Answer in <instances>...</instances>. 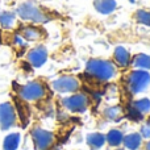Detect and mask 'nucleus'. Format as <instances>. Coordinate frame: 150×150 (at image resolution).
<instances>
[{"label": "nucleus", "instance_id": "obj_1", "mask_svg": "<svg viewBox=\"0 0 150 150\" xmlns=\"http://www.w3.org/2000/svg\"><path fill=\"white\" fill-rule=\"evenodd\" d=\"M86 71L98 80H109L116 75V69L113 63L105 59H90L86 66Z\"/></svg>", "mask_w": 150, "mask_h": 150}, {"label": "nucleus", "instance_id": "obj_2", "mask_svg": "<svg viewBox=\"0 0 150 150\" xmlns=\"http://www.w3.org/2000/svg\"><path fill=\"white\" fill-rule=\"evenodd\" d=\"M17 15L23 20L32 21V23H37V24H42L49 21V16L34 1H25L23 4H20L17 8Z\"/></svg>", "mask_w": 150, "mask_h": 150}, {"label": "nucleus", "instance_id": "obj_3", "mask_svg": "<svg viewBox=\"0 0 150 150\" xmlns=\"http://www.w3.org/2000/svg\"><path fill=\"white\" fill-rule=\"evenodd\" d=\"M150 84V74L146 70H134L128 76V88L132 93L145 91Z\"/></svg>", "mask_w": 150, "mask_h": 150}, {"label": "nucleus", "instance_id": "obj_4", "mask_svg": "<svg viewBox=\"0 0 150 150\" xmlns=\"http://www.w3.org/2000/svg\"><path fill=\"white\" fill-rule=\"evenodd\" d=\"M45 93H46L45 86L40 82H36V80L26 83L18 90V96L25 101L40 100V99H42L45 96Z\"/></svg>", "mask_w": 150, "mask_h": 150}, {"label": "nucleus", "instance_id": "obj_5", "mask_svg": "<svg viewBox=\"0 0 150 150\" xmlns=\"http://www.w3.org/2000/svg\"><path fill=\"white\" fill-rule=\"evenodd\" d=\"M32 140H33L36 150H47L54 142V136L49 130L41 129V128H34L30 132Z\"/></svg>", "mask_w": 150, "mask_h": 150}, {"label": "nucleus", "instance_id": "obj_6", "mask_svg": "<svg viewBox=\"0 0 150 150\" xmlns=\"http://www.w3.org/2000/svg\"><path fill=\"white\" fill-rule=\"evenodd\" d=\"M16 124V111L15 107L11 103L0 104V128L3 130H7Z\"/></svg>", "mask_w": 150, "mask_h": 150}, {"label": "nucleus", "instance_id": "obj_7", "mask_svg": "<svg viewBox=\"0 0 150 150\" xmlns=\"http://www.w3.org/2000/svg\"><path fill=\"white\" fill-rule=\"evenodd\" d=\"M62 104L66 109L71 112H84L88 107V98L83 93L69 96L62 100Z\"/></svg>", "mask_w": 150, "mask_h": 150}, {"label": "nucleus", "instance_id": "obj_8", "mask_svg": "<svg viewBox=\"0 0 150 150\" xmlns=\"http://www.w3.org/2000/svg\"><path fill=\"white\" fill-rule=\"evenodd\" d=\"M52 86L57 92H62V93L75 92V91L79 90V80L74 76L65 75V76H61L58 79H55Z\"/></svg>", "mask_w": 150, "mask_h": 150}, {"label": "nucleus", "instance_id": "obj_9", "mask_svg": "<svg viewBox=\"0 0 150 150\" xmlns=\"http://www.w3.org/2000/svg\"><path fill=\"white\" fill-rule=\"evenodd\" d=\"M28 62L30 63L33 67H41L47 59V50L45 46H36L33 47L32 50H29L28 55Z\"/></svg>", "mask_w": 150, "mask_h": 150}, {"label": "nucleus", "instance_id": "obj_10", "mask_svg": "<svg viewBox=\"0 0 150 150\" xmlns=\"http://www.w3.org/2000/svg\"><path fill=\"white\" fill-rule=\"evenodd\" d=\"M20 34L25 41H37L42 37V30L37 26H33V25H26V26H23L20 29Z\"/></svg>", "mask_w": 150, "mask_h": 150}, {"label": "nucleus", "instance_id": "obj_11", "mask_svg": "<svg viewBox=\"0 0 150 150\" xmlns=\"http://www.w3.org/2000/svg\"><path fill=\"white\" fill-rule=\"evenodd\" d=\"M93 7L99 13L109 15L116 9L117 4L115 0H93Z\"/></svg>", "mask_w": 150, "mask_h": 150}, {"label": "nucleus", "instance_id": "obj_12", "mask_svg": "<svg viewBox=\"0 0 150 150\" xmlns=\"http://www.w3.org/2000/svg\"><path fill=\"white\" fill-rule=\"evenodd\" d=\"M113 57H115L116 63L120 66V67H127V66H129V63H130V54H129V52H128L125 47H122V46L116 47Z\"/></svg>", "mask_w": 150, "mask_h": 150}, {"label": "nucleus", "instance_id": "obj_13", "mask_svg": "<svg viewBox=\"0 0 150 150\" xmlns=\"http://www.w3.org/2000/svg\"><path fill=\"white\" fill-rule=\"evenodd\" d=\"M141 141H142V137L138 133H130L127 137H124L122 142H124L125 148L128 150H137L141 146Z\"/></svg>", "mask_w": 150, "mask_h": 150}, {"label": "nucleus", "instance_id": "obj_14", "mask_svg": "<svg viewBox=\"0 0 150 150\" xmlns=\"http://www.w3.org/2000/svg\"><path fill=\"white\" fill-rule=\"evenodd\" d=\"M21 141V136L20 133H11L7 137L4 138L3 142V149L4 150H17L18 145Z\"/></svg>", "mask_w": 150, "mask_h": 150}, {"label": "nucleus", "instance_id": "obj_15", "mask_svg": "<svg viewBox=\"0 0 150 150\" xmlns=\"http://www.w3.org/2000/svg\"><path fill=\"white\" fill-rule=\"evenodd\" d=\"M87 144L92 150H98L105 144V136L101 133H91L87 136Z\"/></svg>", "mask_w": 150, "mask_h": 150}, {"label": "nucleus", "instance_id": "obj_16", "mask_svg": "<svg viewBox=\"0 0 150 150\" xmlns=\"http://www.w3.org/2000/svg\"><path fill=\"white\" fill-rule=\"evenodd\" d=\"M16 23V15L9 11H4L0 13V25L4 29H11L15 26Z\"/></svg>", "mask_w": 150, "mask_h": 150}, {"label": "nucleus", "instance_id": "obj_17", "mask_svg": "<svg viewBox=\"0 0 150 150\" xmlns=\"http://www.w3.org/2000/svg\"><path fill=\"white\" fill-rule=\"evenodd\" d=\"M124 140V134L119 129H111L105 136V141L111 146H119Z\"/></svg>", "mask_w": 150, "mask_h": 150}, {"label": "nucleus", "instance_id": "obj_18", "mask_svg": "<svg viewBox=\"0 0 150 150\" xmlns=\"http://www.w3.org/2000/svg\"><path fill=\"white\" fill-rule=\"evenodd\" d=\"M133 66L140 70H150V55L138 54L133 59Z\"/></svg>", "mask_w": 150, "mask_h": 150}, {"label": "nucleus", "instance_id": "obj_19", "mask_svg": "<svg viewBox=\"0 0 150 150\" xmlns=\"http://www.w3.org/2000/svg\"><path fill=\"white\" fill-rule=\"evenodd\" d=\"M132 107L138 112V113L144 115V113H146V112L150 111V100L146 98L138 99V100H136L134 103L132 104Z\"/></svg>", "mask_w": 150, "mask_h": 150}, {"label": "nucleus", "instance_id": "obj_20", "mask_svg": "<svg viewBox=\"0 0 150 150\" xmlns=\"http://www.w3.org/2000/svg\"><path fill=\"white\" fill-rule=\"evenodd\" d=\"M136 20L140 24H142V25L150 26V12L149 11H144V9L137 11L136 12Z\"/></svg>", "mask_w": 150, "mask_h": 150}, {"label": "nucleus", "instance_id": "obj_21", "mask_svg": "<svg viewBox=\"0 0 150 150\" xmlns=\"http://www.w3.org/2000/svg\"><path fill=\"white\" fill-rule=\"evenodd\" d=\"M120 115H121V109L119 107H108L104 111V116L108 120H117Z\"/></svg>", "mask_w": 150, "mask_h": 150}, {"label": "nucleus", "instance_id": "obj_22", "mask_svg": "<svg viewBox=\"0 0 150 150\" xmlns=\"http://www.w3.org/2000/svg\"><path fill=\"white\" fill-rule=\"evenodd\" d=\"M141 137L150 138V120L149 121H146L145 124L141 127Z\"/></svg>", "mask_w": 150, "mask_h": 150}, {"label": "nucleus", "instance_id": "obj_23", "mask_svg": "<svg viewBox=\"0 0 150 150\" xmlns=\"http://www.w3.org/2000/svg\"><path fill=\"white\" fill-rule=\"evenodd\" d=\"M128 117H130V120H134V121H138V120H141V117H142V115L138 113L137 111H136L134 108H133L132 105L129 107V112H128Z\"/></svg>", "mask_w": 150, "mask_h": 150}, {"label": "nucleus", "instance_id": "obj_24", "mask_svg": "<svg viewBox=\"0 0 150 150\" xmlns=\"http://www.w3.org/2000/svg\"><path fill=\"white\" fill-rule=\"evenodd\" d=\"M145 150H150V141L148 144H146V146H145Z\"/></svg>", "mask_w": 150, "mask_h": 150}, {"label": "nucleus", "instance_id": "obj_25", "mask_svg": "<svg viewBox=\"0 0 150 150\" xmlns=\"http://www.w3.org/2000/svg\"><path fill=\"white\" fill-rule=\"evenodd\" d=\"M130 1H132V3H134V0H130Z\"/></svg>", "mask_w": 150, "mask_h": 150}]
</instances>
